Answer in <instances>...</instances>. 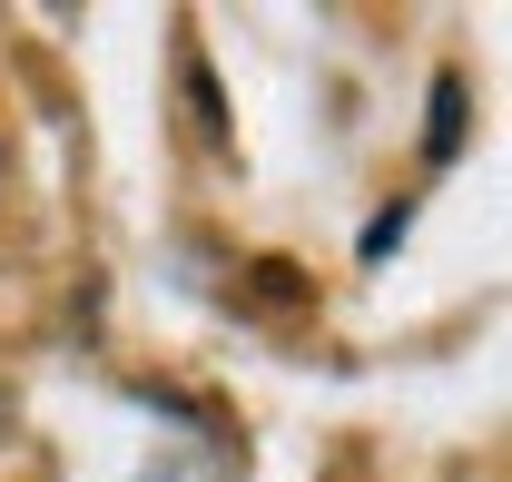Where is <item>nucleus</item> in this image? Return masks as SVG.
I'll return each instance as SVG.
<instances>
[{
	"label": "nucleus",
	"instance_id": "2",
	"mask_svg": "<svg viewBox=\"0 0 512 482\" xmlns=\"http://www.w3.org/2000/svg\"><path fill=\"white\" fill-rule=\"evenodd\" d=\"M0 423H10V404H0Z\"/></svg>",
	"mask_w": 512,
	"mask_h": 482
},
{
	"label": "nucleus",
	"instance_id": "1",
	"mask_svg": "<svg viewBox=\"0 0 512 482\" xmlns=\"http://www.w3.org/2000/svg\"><path fill=\"white\" fill-rule=\"evenodd\" d=\"M453 148H463V79H434V128H424V158L453 168Z\"/></svg>",
	"mask_w": 512,
	"mask_h": 482
}]
</instances>
